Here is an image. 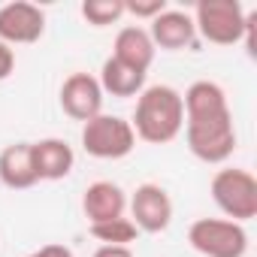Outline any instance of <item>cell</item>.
Returning <instances> with one entry per match:
<instances>
[{
  "instance_id": "1",
  "label": "cell",
  "mask_w": 257,
  "mask_h": 257,
  "mask_svg": "<svg viewBox=\"0 0 257 257\" xmlns=\"http://www.w3.org/2000/svg\"><path fill=\"white\" fill-rule=\"evenodd\" d=\"M185 103V140L197 161L224 164L236 152V124L227 94L218 82L200 79L182 94Z\"/></svg>"
},
{
  "instance_id": "2",
  "label": "cell",
  "mask_w": 257,
  "mask_h": 257,
  "mask_svg": "<svg viewBox=\"0 0 257 257\" xmlns=\"http://www.w3.org/2000/svg\"><path fill=\"white\" fill-rule=\"evenodd\" d=\"M134 134L149 146L173 143L185 127V103L173 85H146L134 109Z\"/></svg>"
},
{
  "instance_id": "3",
  "label": "cell",
  "mask_w": 257,
  "mask_h": 257,
  "mask_svg": "<svg viewBox=\"0 0 257 257\" xmlns=\"http://www.w3.org/2000/svg\"><path fill=\"white\" fill-rule=\"evenodd\" d=\"M248 28V13L239 0H200L194 7V31L212 46L242 43Z\"/></svg>"
},
{
  "instance_id": "4",
  "label": "cell",
  "mask_w": 257,
  "mask_h": 257,
  "mask_svg": "<svg viewBox=\"0 0 257 257\" xmlns=\"http://www.w3.org/2000/svg\"><path fill=\"white\" fill-rule=\"evenodd\" d=\"M209 194L215 206L236 224H245L257 215V179L242 167H224L212 176Z\"/></svg>"
},
{
  "instance_id": "5",
  "label": "cell",
  "mask_w": 257,
  "mask_h": 257,
  "mask_svg": "<svg viewBox=\"0 0 257 257\" xmlns=\"http://www.w3.org/2000/svg\"><path fill=\"white\" fill-rule=\"evenodd\" d=\"M82 149L97 161H121L137 149V134L121 115H94L82 124Z\"/></svg>"
},
{
  "instance_id": "6",
  "label": "cell",
  "mask_w": 257,
  "mask_h": 257,
  "mask_svg": "<svg viewBox=\"0 0 257 257\" xmlns=\"http://www.w3.org/2000/svg\"><path fill=\"white\" fill-rule=\"evenodd\" d=\"M188 242L203 257H245L248 233L230 218H197L188 227Z\"/></svg>"
},
{
  "instance_id": "7",
  "label": "cell",
  "mask_w": 257,
  "mask_h": 257,
  "mask_svg": "<svg viewBox=\"0 0 257 257\" xmlns=\"http://www.w3.org/2000/svg\"><path fill=\"white\" fill-rule=\"evenodd\" d=\"M131 206V221L137 224L140 233H164L173 224V200L167 188L146 182L134 191V197L127 200Z\"/></svg>"
},
{
  "instance_id": "8",
  "label": "cell",
  "mask_w": 257,
  "mask_h": 257,
  "mask_svg": "<svg viewBox=\"0 0 257 257\" xmlns=\"http://www.w3.org/2000/svg\"><path fill=\"white\" fill-rule=\"evenodd\" d=\"M46 34V13L37 4H4L0 7V43L13 46H31Z\"/></svg>"
},
{
  "instance_id": "9",
  "label": "cell",
  "mask_w": 257,
  "mask_h": 257,
  "mask_svg": "<svg viewBox=\"0 0 257 257\" xmlns=\"http://www.w3.org/2000/svg\"><path fill=\"white\" fill-rule=\"evenodd\" d=\"M58 100H61L64 115H70L73 121H82V124L103 112V88H100L97 76H91V73L67 76Z\"/></svg>"
},
{
  "instance_id": "10",
  "label": "cell",
  "mask_w": 257,
  "mask_h": 257,
  "mask_svg": "<svg viewBox=\"0 0 257 257\" xmlns=\"http://www.w3.org/2000/svg\"><path fill=\"white\" fill-rule=\"evenodd\" d=\"M31 158H34L37 182H61L76 167L73 146L67 140H58V137H46L40 143H31Z\"/></svg>"
},
{
  "instance_id": "11",
  "label": "cell",
  "mask_w": 257,
  "mask_h": 257,
  "mask_svg": "<svg viewBox=\"0 0 257 257\" xmlns=\"http://www.w3.org/2000/svg\"><path fill=\"white\" fill-rule=\"evenodd\" d=\"M82 212L91 224H100V221H112V218H124L127 212V194L121 185L115 182H91L82 194Z\"/></svg>"
},
{
  "instance_id": "12",
  "label": "cell",
  "mask_w": 257,
  "mask_h": 257,
  "mask_svg": "<svg viewBox=\"0 0 257 257\" xmlns=\"http://www.w3.org/2000/svg\"><path fill=\"white\" fill-rule=\"evenodd\" d=\"M149 37L155 43V49L164 52H179V49H191L194 46V19L182 10H164L155 22H149Z\"/></svg>"
},
{
  "instance_id": "13",
  "label": "cell",
  "mask_w": 257,
  "mask_h": 257,
  "mask_svg": "<svg viewBox=\"0 0 257 257\" xmlns=\"http://www.w3.org/2000/svg\"><path fill=\"white\" fill-rule=\"evenodd\" d=\"M0 182L10 191H28L37 185L31 143H13L0 152Z\"/></svg>"
},
{
  "instance_id": "14",
  "label": "cell",
  "mask_w": 257,
  "mask_h": 257,
  "mask_svg": "<svg viewBox=\"0 0 257 257\" xmlns=\"http://www.w3.org/2000/svg\"><path fill=\"white\" fill-rule=\"evenodd\" d=\"M155 52H158V49H155L149 31H146V28H137V25L121 28L118 37H115V46H112V58L131 64V67H137V70H143V73H149V67H152V61H155Z\"/></svg>"
},
{
  "instance_id": "15",
  "label": "cell",
  "mask_w": 257,
  "mask_h": 257,
  "mask_svg": "<svg viewBox=\"0 0 257 257\" xmlns=\"http://www.w3.org/2000/svg\"><path fill=\"white\" fill-rule=\"evenodd\" d=\"M97 82H100L103 94H112V97H140L143 88H146V73L109 55L103 61V67H100V79Z\"/></svg>"
},
{
  "instance_id": "16",
  "label": "cell",
  "mask_w": 257,
  "mask_h": 257,
  "mask_svg": "<svg viewBox=\"0 0 257 257\" xmlns=\"http://www.w3.org/2000/svg\"><path fill=\"white\" fill-rule=\"evenodd\" d=\"M91 236L103 245H124L131 248V242L140 239V230L131 218H112V221H100V224H91Z\"/></svg>"
},
{
  "instance_id": "17",
  "label": "cell",
  "mask_w": 257,
  "mask_h": 257,
  "mask_svg": "<svg viewBox=\"0 0 257 257\" xmlns=\"http://www.w3.org/2000/svg\"><path fill=\"white\" fill-rule=\"evenodd\" d=\"M124 16V0H85L82 4V19L94 28H106L121 22Z\"/></svg>"
},
{
  "instance_id": "18",
  "label": "cell",
  "mask_w": 257,
  "mask_h": 257,
  "mask_svg": "<svg viewBox=\"0 0 257 257\" xmlns=\"http://www.w3.org/2000/svg\"><path fill=\"white\" fill-rule=\"evenodd\" d=\"M167 7V0H124V16H134V19H146L155 22Z\"/></svg>"
},
{
  "instance_id": "19",
  "label": "cell",
  "mask_w": 257,
  "mask_h": 257,
  "mask_svg": "<svg viewBox=\"0 0 257 257\" xmlns=\"http://www.w3.org/2000/svg\"><path fill=\"white\" fill-rule=\"evenodd\" d=\"M13 70H16V52H13L7 43H0V82L10 79Z\"/></svg>"
},
{
  "instance_id": "20",
  "label": "cell",
  "mask_w": 257,
  "mask_h": 257,
  "mask_svg": "<svg viewBox=\"0 0 257 257\" xmlns=\"http://www.w3.org/2000/svg\"><path fill=\"white\" fill-rule=\"evenodd\" d=\"M28 257H76L67 245H61V242H49V245H43V248H37V251H31Z\"/></svg>"
},
{
  "instance_id": "21",
  "label": "cell",
  "mask_w": 257,
  "mask_h": 257,
  "mask_svg": "<svg viewBox=\"0 0 257 257\" xmlns=\"http://www.w3.org/2000/svg\"><path fill=\"white\" fill-rule=\"evenodd\" d=\"M94 257H134V251L124 245H100L94 251Z\"/></svg>"
}]
</instances>
